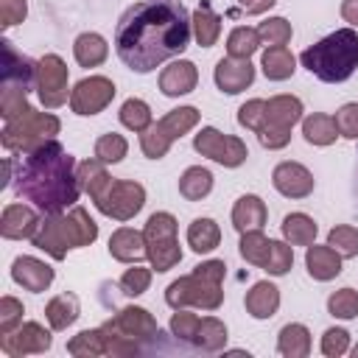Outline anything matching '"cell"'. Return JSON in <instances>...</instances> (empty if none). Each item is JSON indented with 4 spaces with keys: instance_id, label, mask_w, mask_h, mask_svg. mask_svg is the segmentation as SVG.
Here are the masks:
<instances>
[{
    "instance_id": "cell-7",
    "label": "cell",
    "mask_w": 358,
    "mask_h": 358,
    "mask_svg": "<svg viewBox=\"0 0 358 358\" xmlns=\"http://www.w3.org/2000/svg\"><path fill=\"white\" fill-rule=\"evenodd\" d=\"M193 148H196L201 157H207V159H213V162H218V165H224V168H238V165H243L246 157H249V148H246V143H243L241 137L221 134V131L213 129V126H204V129L193 137Z\"/></svg>"
},
{
    "instance_id": "cell-61",
    "label": "cell",
    "mask_w": 358,
    "mask_h": 358,
    "mask_svg": "<svg viewBox=\"0 0 358 358\" xmlns=\"http://www.w3.org/2000/svg\"><path fill=\"white\" fill-rule=\"evenodd\" d=\"M341 17H344V22L358 28V0H344L341 3Z\"/></svg>"
},
{
    "instance_id": "cell-55",
    "label": "cell",
    "mask_w": 358,
    "mask_h": 358,
    "mask_svg": "<svg viewBox=\"0 0 358 358\" xmlns=\"http://www.w3.org/2000/svg\"><path fill=\"white\" fill-rule=\"evenodd\" d=\"M101 330H103V341H106V355L123 358V355H137L140 352L137 341H131V338H126V336H120V333H115V330H109L103 324H101Z\"/></svg>"
},
{
    "instance_id": "cell-18",
    "label": "cell",
    "mask_w": 358,
    "mask_h": 358,
    "mask_svg": "<svg viewBox=\"0 0 358 358\" xmlns=\"http://www.w3.org/2000/svg\"><path fill=\"white\" fill-rule=\"evenodd\" d=\"M341 255L333 249V246H316L310 243L308 252H305V266H308V274L319 282H327V280H336L341 274Z\"/></svg>"
},
{
    "instance_id": "cell-22",
    "label": "cell",
    "mask_w": 358,
    "mask_h": 358,
    "mask_svg": "<svg viewBox=\"0 0 358 358\" xmlns=\"http://www.w3.org/2000/svg\"><path fill=\"white\" fill-rule=\"evenodd\" d=\"M3 53H6V67H3V84H20V87H36V62H31L28 56H20L14 50L11 42H3Z\"/></svg>"
},
{
    "instance_id": "cell-45",
    "label": "cell",
    "mask_w": 358,
    "mask_h": 358,
    "mask_svg": "<svg viewBox=\"0 0 358 358\" xmlns=\"http://www.w3.org/2000/svg\"><path fill=\"white\" fill-rule=\"evenodd\" d=\"M327 310L336 319H355L358 316V291L355 288H338L327 296Z\"/></svg>"
},
{
    "instance_id": "cell-42",
    "label": "cell",
    "mask_w": 358,
    "mask_h": 358,
    "mask_svg": "<svg viewBox=\"0 0 358 358\" xmlns=\"http://www.w3.org/2000/svg\"><path fill=\"white\" fill-rule=\"evenodd\" d=\"M268 249H271V241L263 235V229H249L241 235V257L252 266H266L268 260Z\"/></svg>"
},
{
    "instance_id": "cell-25",
    "label": "cell",
    "mask_w": 358,
    "mask_h": 358,
    "mask_svg": "<svg viewBox=\"0 0 358 358\" xmlns=\"http://www.w3.org/2000/svg\"><path fill=\"white\" fill-rule=\"evenodd\" d=\"M260 67H263V73H266L268 81H285V78L294 76L296 59H294V53H291L285 45H268V48L263 50Z\"/></svg>"
},
{
    "instance_id": "cell-62",
    "label": "cell",
    "mask_w": 358,
    "mask_h": 358,
    "mask_svg": "<svg viewBox=\"0 0 358 358\" xmlns=\"http://www.w3.org/2000/svg\"><path fill=\"white\" fill-rule=\"evenodd\" d=\"M352 355H355V358H358V347H355V350H352Z\"/></svg>"
},
{
    "instance_id": "cell-39",
    "label": "cell",
    "mask_w": 358,
    "mask_h": 358,
    "mask_svg": "<svg viewBox=\"0 0 358 358\" xmlns=\"http://www.w3.org/2000/svg\"><path fill=\"white\" fill-rule=\"evenodd\" d=\"M67 352L76 358H95V355H106V341H103V330H81L78 336H73L67 341Z\"/></svg>"
},
{
    "instance_id": "cell-5",
    "label": "cell",
    "mask_w": 358,
    "mask_h": 358,
    "mask_svg": "<svg viewBox=\"0 0 358 358\" xmlns=\"http://www.w3.org/2000/svg\"><path fill=\"white\" fill-rule=\"evenodd\" d=\"M165 302L179 310V308H201V310H218L224 302L221 282H210L199 274H187L173 280L165 288Z\"/></svg>"
},
{
    "instance_id": "cell-53",
    "label": "cell",
    "mask_w": 358,
    "mask_h": 358,
    "mask_svg": "<svg viewBox=\"0 0 358 358\" xmlns=\"http://www.w3.org/2000/svg\"><path fill=\"white\" fill-rule=\"evenodd\" d=\"M238 123H241L243 129H249V131H257V129L266 123V101H260V98L246 101V103L238 109Z\"/></svg>"
},
{
    "instance_id": "cell-28",
    "label": "cell",
    "mask_w": 358,
    "mask_h": 358,
    "mask_svg": "<svg viewBox=\"0 0 358 358\" xmlns=\"http://www.w3.org/2000/svg\"><path fill=\"white\" fill-rule=\"evenodd\" d=\"M266 120L294 129L302 120V101L296 95H274L266 101Z\"/></svg>"
},
{
    "instance_id": "cell-37",
    "label": "cell",
    "mask_w": 358,
    "mask_h": 358,
    "mask_svg": "<svg viewBox=\"0 0 358 358\" xmlns=\"http://www.w3.org/2000/svg\"><path fill=\"white\" fill-rule=\"evenodd\" d=\"M257 48H260L257 28L238 25L227 36V56H232V59H252V53H257Z\"/></svg>"
},
{
    "instance_id": "cell-38",
    "label": "cell",
    "mask_w": 358,
    "mask_h": 358,
    "mask_svg": "<svg viewBox=\"0 0 358 358\" xmlns=\"http://www.w3.org/2000/svg\"><path fill=\"white\" fill-rule=\"evenodd\" d=\"M196 347L207 350V352H215L227 344V324L215 316H204L199 322V330H196V338H193Z\"/></svg>"
},
{
    "instance_id": "cell-48",
    "label": "cell",
    "mask_w": 358,
    "mask_h": 358,
    "mask_svg": "<svg viewBox=\"0 0 358 358\" xmlns=\"http://www.w3.org/2000/svg\"><path fill=\"white\" fill-rule=\"evenodd\" d=\"M257 34H260V42L266 45H288L294 36V28L285 17H268L266 22L257 25Z\"/></svg>"
},
{
    "instance_id": "cell-4",
    "label": "cell",
    "mask_w": 358,
    "mask_h": 358,
    "mask_svg": "<svg viewBox=\"0 0 358 358\" xmlns=\"http://www.w3.org/2000/svg\"><path fill=\"white\" fill-rule=\"evenodd\" d=\"M59 131H62V120L56 115L28 109L22 117L6 123V129L0 131V143L6 151L25 154V151H34L36 145H42L48 140H56Z\"/></svg>"
},
{
    "instance_id": "cell-50",
    "label": "cell",
    "mask_w": 358,
    "mask_h": 358,
    "mask_svg": "<svg viewBox=\"0 0 358 358\" xmlns=\"http://www.w3.org/2000/svg\"><path fill=\"white\" fill-rule=\"evenodd\" d=\"M145 243L151 241H162V238H173L176 235V218L171 213H154L148 221H145Z\"/></svg>"
},
{
    "instance_id": "cell-35",
    "label": "cell",
    "mask_w": 358,
    "mask_h": 358,
    "mask_svg": "<svg viewBox=\"0 0 358 358\" xmlns=\"http://www.w3.org/2000/svg\"><path fill=\"white\" fill-rule=\"evenodd\" d=\"M210 190H213V173L207 168H201V165H190L179 176V193L187 201H201Z\"/></svg>"
},
{
    "instance_id": "cell-27",
    "label": "cell",
    "mask_w": 358,
    "mask_h": 358,
    "mask_svg": "<svg viewBox=\"0 0 358 358\" xmlns=\"http://www.w3.org/2000/svg\"><path fill=\"white\" fill-rule=\"evenodd\" d=\"M277 352L285 358H308L310 355V330L299 322H291L277 336Z\"/></svg>"
},
{
    "instance_id": "cell-59",
    "label": "cell",
    "mask_w": 358,
    "mask_h": 358,
    "mask_svg": "<svg viewBox=\"0 0 358 358\" xmlns=\"http://www.w3.org/2000/svg\"><path fill=\"white\" fill-rule=\"evenodd\" d=\"M193 274H199V277H204V280H210V282H224L227 266H224V260H204V263H199V266L193 268Z\"/></svg>"
},
{
    "instance_id": "cell-10",
    "label": "cell",
    "mask_w": 358,
    "mask_h": 358,
    "mask_svg": "<svg viewBox=\"0 0 358 358\" xmlns=\"http://www.w3.org/2000/svg\"><path fill=\"white\" fill-rule=\"evenodd\" d=\"M50 341H53L50 333L39 322H22L11 333L0 336V350L11 358H22V355H31V352H48Z\"/></svg>"
},
{
    "instance_id": "cell-29",
    "label": "cell",
    "mask_w": 358,
    "mask_h": 358,
    "mask_svg": "<svg viewBox=\"0 0 358 358\" xmlns=\"http://www.w3.org/2000/svg\"><path fill=\"white\" fill-rule=\"evenodd\" d=\"M190 28H193V39L201 48H213L221 36V17L215 11H210L207 6H199L190 14Z\"/></svg>"
},
{
    "instance_id": "cell-56",
    "label": "cell",
    "mask_w": 358,
    "mask_h": 358,
    "mask_svg": "<svg viewBox=\"0 0 358 358\" xmlns=\"http://www.w3.org/2000/svg\"><path fill=\"white\" fill-rule=\"evenodd\" d=\"M350 350V333L344 330V327H330V330H324V336H322V352L327 355V358H338V355H344Z\"/></svg>"
},
{
    "instance_id": "cell-21",
    "label": "cell",
    "mask_w": 358,
    "mask_h": 358,
    "mask_svg": "<svg viewBox=\"0 0 358 358\" xmlns=\"http://www.w3.org/2000/svg\"><path fill=\"white\" fill-rule=\"evenodd\" d=\"M243 305H246V313L252 319H271L280 308V288L268 280H260L246 291Z\"/></svg>"
},
{
    "instance_id": "cell-16",
    "label": "cell",
    "mask_w": 358,
    "mask_h": 358,
    "mask_svg": "<svg viewBox=\"0 0 358 358\" xmlns=\"http://www.w3.org/2000/svg\"><path fill=\"white\" fill-rule=\"evenodd\" d=\"M196 84H199V70H196V64L190 59H173L159 73V90L168 98L187 95V92L196 90Z\"/></svg>"
},
{
    "instance_id": "cell-9",
    "label": "cell",
    "mask_w": 358,
    "mask_h": 358,
    "mask_svg": "<svg viewBox=\"0 0 358 358\" xmlns=\"http://www.w3.org/2000/svg\"><path fill=\"white\" fill-rule=\"evenodd\" d=\"M115 84H112V78H106V76H90V78H81L73 90H70V109L76 112V115H98V112H103L109 103H112V98H115Z\"/></svg>"
},
{
    "instance_id": "cell-19",
    "label": "cell",
    "mask_w": 358,
    "mask_h": 358,
    "mask_svg": "<svg viewBox=\"0 0 358 358\" xmlns=\"http://www.w3.org/2000/svg\"><path fill=\"white\" fill-rule=\"evenodd\" d=\"M109 255L120 263H140L145 257V235L131 227H120L109 238Z\"/></svg>"
},
{
    "instance_id": "cell-17",
    "label": "cell",
    "mask_w": 358,
    "mask_h": 358,
    "mask_svg": "<svg viewBox=\"0 0 358 358\" xmlns=\"http://www.w3.org/2000/svg\"><path fill=\"white\" fill-rule=\"evenodd\" d=\"M39 227V215L28 204H6L3 218H0V235L6 241H22L31 238Z\"/></svg>"
},
{
    "instance_id": "cell-52",
    "label": "cell",
    "mask_w": 358,
    "mask_h": 358,
    "mask_svg": "<svg viewBox=\"0 0 358 358\" xmlns=\"http://www.w3.org/2000/svg\"><path fill=\"white\" fill-rule=\"evenodd\" d=\"M199 316L196 313H190L187 308H179L173 316H171V333L179 338V341H190L193 344V338H196V330H199Z\"/></svg>"
},
{
    "instance_id": "cell-51",
    "label": "cell",
    "mask_w": 358,
    "mask_h": 358,
    "mask_svg": "<svg viewBox=\"0 0 358 358\" xmlns=\"http://www.w3.org/2000/svg\"><path fill=\"white\" fill-rule=\"evenodd\" d=\"M257 140H260V145L263 148H268V151H277V148H285L288 143H291V129H285V126H277V123H271V120H266L257 131Z\"/></svg>"
},
{
    "instance_id": "cell-44",
    "label": "cell",
    "mask_w": 358,
    "mask_h": 358,
    "mask_svg": "<svg viewBox=\"0 0 358 358\" xmlns=\"http://www.w3.org/2000/svg\"><path fill=\"white\" fill-rule=\"evenodd\" d=\"M171 145H173V140L162 131L159 123H151L145 131H140V148L148 159H162L171 151Z\"/></svg>"
},
{
    "instance_id": "cell-31",
    "label": "cell",
    "mask_w": 358,
    "mask_h": 358,
    "mask_svg": "<svg viewBox=\"0 0 358 358\" xmlns=\"http://www.w3.org/2000/svg\"><path fill=\"white\" fill-rule=\"evenodd\" d=\"M302 137H305L310 145H333L336 137H338L336 117H330V115H324V112L308 115V117L302 120Z\"/></svg>"
},
{
    "instance_id": "cell-15",
    "label": "cell",
    "mask_w": 358,
    "mask_h": 358,
    "mask_svg": "<svg viewBox=\"0 0 358 358\" xmlns=\"http://www.w3.org/2000/svg\"><path fill=\"white\" fill-rule=\"evenodd\" d=\"M11 280L17 285H22L25 291H31V294H42L53 282V268L39 257L22 255V257H17L11 263Z\"/></svg>"
},
{
    "instance_id": "cell-6",
    "label": "cell",
    "mask_w": 358,
    "mask_h": 358,
    "mask_svg": "<svg viewBox=\"0 0 358 358\" xmlns=\"http://www.w3.org/2000/svg\"><path fill=\"white\" fill-rule=\"evenodd\" d=\"M145 204V187L134 179H112L106 193L95 201V207L115 218V221H131Z\"/></svg>"
},
{
    "instance_id": "cell-2",
    "label": "cell",
    "mask_w": 358,
    "mask_h": 358,
    "mask_svg": "<svg viewBox=\"0 0 358 358\" xmlns=\"http://www.w3.org/2000/svg\"><path fill=\"white\" fill-rule=\"evenodd\" d=\"M76 168L78 165L73 154L62 143L48 140L17 159L14 165L17 196L31 201L42 213H64L78 201L81 185H78Z\"/></svg>"
},
{
    "instance_id": "cell-36",
    "label": "cell",
    "mask_w": 358,
    "mask_h": 358,
    "mask_svg": "<svg viewBox=\"0 0 358 358\" xmlns=\"http://www.w3.org/2000/svg\"><path fill=\"white\" fill-rule=\"evenodd\" d=\"M199 109L196 106H179V109H171L168 115H162L157 123L162 126V131L171 137V140H179L185 137L196 123H199Z\"/></svg>"
},
{
    "instance_id": "cell-1",
    "label": "cell",
    "mask_w": 358,
    "mask_h": 358,
    "mask_svg": "<svg viewBox=\"0 0 358 358\" xmlns=\"http://www.w3.org/2000/svg\"><path fill=\"white\" fill-rule=\"evenodd\" d=\"M190 17L176 0H145L129 6L115 28V50L134 73H151L187 50Z\"/></svg>"
},
{
    "instance_id": "cell-30",
    "label": "cell",
    "mask_w": 358,
    "mask_h": 358,
    "mask_svg": "<svg viewBox=\"0 0 358 358\" xmlns=\"http://www.w3.org/2000/svg\"><path fill=\"white\" fill-rule=\"evenodd\" d=\"M145 257L151 263L154 271H171L179 260H182V246H179V238H162V241H151L145 243Z\"/></svg>"
},
{
    "instance_id": "cell-49",
    "label": "cell",
    "mask_w": 358,
    "mask_h": 358,
    "mask_svg": "<svg viewBox=\"0 0 358 358\" xmlns=\"http://www.w3.org/2000/svg\"><path fill=\"white\" fill-rule=\"evenodd\" d=\"M148 285H151V268H143L137 263H131V268H126L120 277V291L126 296H140L148 291Z\"/></svg>"
},
{
    "instance_id": "cell-60",
    "label": "cell",
    "mask_w": 358,
    "mask_h": 358,
    "mask_svg": "<svg viewBox=\"0 0 358 358\" xmlns=\"http://www.w3.org/2000/svg\"><path fill=\"white\" fill-rule=\"evenodd\" d=\"M274 3H277V0H238V6H241L246 14H263V11H268Z\"/></svg>"
},
{
    "instance_id": "cell-41",
    "label": "cell",
    "mask_w": 358,
    "mask_h": 358,
    "mask_svg": "<svg viewBox=\"0 0 358 358\" xmlns=\"http://www.w3.org/2000/svg\"><path fill=\"white\" fill-rule=\"evenodd\" d=\"M117 117H120V123H123L129 131H145V129L154 123L151 106H148L143 98H129V101H123Z\"/></svg>"
},
{
    "instance_id": "cell-8",
    "label": "cell",
    "mask_w": 358,
    "mask_h": 358,
    "mask_svg": "<svg viewBox=\"0 0 358 358\" xmlns=\"http://www.w3.org/2000/svg\"><path fill=\"white\" fill-rule=\"evenodd\" d=\"M67 78L70 76H67V64L62 56L45 53L36 62V92L48 109H56L67 101Z\"/></svg>"
},
{
    "instance_id": "cell-3",
    "label": "cell",
    "mask_w": 358,
    "mask_h": 358,
    "mask_svg": "<svg viewBox=\"0 0 358 358\" xmlns=\"http://www.w3.org/2000/svg\"><path fill=\"white\" fill-rule=\"evenodd\" d=\"M299 62L319 81L327 84L347 81L358 67V34L352 28H338L330 36L305 48L299 53Z\"/></svg>"
},
{
    "instance_id": "cell-34",
    "label": "cell",
    "mask_w": 358,
    "mask_h": 358,
    "mask_svg": "<svg viewBox=\"0 0 358 358\" xmlns=\"http://www.w3.org/2000/svg\"><path fill=\"white\" fill-rule=\"evenodd\" d=\"M78 299L73 294H59L45 305V319L53 330H67L78 319Z\"/></svg>"
},
{
    "instance_id": "cell-13",
    "label": "cell",
    "mask_w": 358,
    "mask_h": 358,
    "mask_svg": "<svg viewBox=\"0 0 358 358\" xmlns=\"http://www.w3.org/2000/svg\"><path fill=\"white\" fill-rule=\"evenodd\" d=\"M271 185L285 199H305L313 193V173L302 162H280L271 171Z\"/></svg>"
},
{
    "instance_id": "cell-43",
    "label": "cell",
    "mask_w": 358,
    "mask_h": 358,
    "mask_svg": "<svg viewBox=\"0 0 358 358\" xmlns=\"http://www.w3.org/2000/svg\"><path fill=\"white\" fill-rule=\"evenodd\" d=\"M126 154H129V143H126L123 134L109 131V134H101V137L95 140V159H101L103 165H115V162H120Z\"/></svg>"
},
{
    "instance_id": "cell-54",
    "label": "cell",
    "mask_w": 358,
    "mask_h": 358,
    "mask_svg": "<svg viewBox=\"0 0 358 358\" xmlns=\"http://www.w3.org/2000/svg\"><path fill=\"white\" fill-rule=\"evenodd\" d=\"M22 313H25V308H22L20 299L3 296L0 299V336L3 333H11L14 327H20L22 324Z\"/></svg>"
},
{
    "instance_id": "cell-32",
    "label": "cell",
    "mask_w": 358,
    "mask_h": 358,
    "mask_svg": "<svg viewBox=\"0 0 358 358\" xmlns=\"http://www.w3.org/2000/svg\"><path fill=\"white\" fill-rule=\"evenodd\" d=\"M316 221L305 213H291L282 218V238L291 243V246H310L316 241Z\"/></svg>"
},
{
    "instance_id": "cell-58",
    "label": "cell",
    "mask_w": 358,
    "mask_h": 358,
    "mask_svg": "<svg viewBox=\"0 0 358 358\" xmlns=\"http://www.w3.org/2000/svg\"><path fill=\"white\" fill-rule=\"evenodd\" d=\"M28 14V3L25 0H0V25L3 28H11V25H20Z\"/></svg>"
},
{
    "instance_id": "cell-12",
    "label": "cell",
    "mask_w": 358,
    "mask_h": 358,
    "mask_svg": "<svg viewBox=\"0 0 358 358\" xmlns=\"http://www.w3.org/2000/svg\"><path fill=\"white\" fill-rule=\"evenodd\" d=\"M34 246L48 252L53 260H64L67 252L73 249L70 241H67V232H64V221H62V213H42L39 218V227L36 232L31 235Z\"/></svg>"
},
{
    "instance_id": "cell-23",
    "label": "cell",
    "mask_w": 358,
    "mask_h": 358,
    "mask_svg": "<svg viewBox=\"0 0 358 358\" xmlns=\"http://www.w3.org/2000/svg\"><path fill=\"white\" fill-rule=\"evenodd\" d=\"M62 221H64V232L73 249L90 246L98 238V224L90 218L84 207H70V213H62Z\"/></svg>"
},
{
    "instance_id": "cell-26",
    "label": "cell",
    "mask_w": 358,
    "mask_h": 358,
    "mask_svg": "<svg viewBox=\"0 0 358 358\" xmlns=\"http://www.w3.org/2000/svg\"><path fill=\"white\" fill-rule=\"evenodd\" d=\"M76 176H78L81 190H84L92 201H98V199L106 193V187L112 185V176L106 173V168H103L101 159H84V162H78Z\"/></svg>"
},
{
    "instance_id": "cell-14",
    "label": "cell",
    "mask_w": 358,
    "mask_h": 358,
    "mask_svg": "<svg viewBox=\"0 0 358 358\" xmlns=\"http://www.w3.org/2000/svg\"><path fill=\"white\" fill-rule=\"evenodd\" d=\"M213 78H215V87L221 92L238 95V92H243L255 81V64L249 59H232V56H227V59H221L215 64Z\"/></svg>"
},
{
    "instance_id": "cell-57",
    "label": "cell",
    "mask_w": 358,
    "mask_h": 358,
    "mask_svg": "<svg viewBox=\"0 0 358 358\" xmlns=\"http://www.w3.org/2000/svg\"><path fill=\"white\" fill-rule=\"evenodd\" d=\"M336 129L347 140H358V103H344L336 112Z\"/></svg>"
},
{
    "instance_id": "cell-24",
    "label": "cell",
    "mask_w": 358,
    "mask_h": 358,
    "mask_svg": "<svg viewBox=\"0 0 358 358\" xmlns=\"http://www.w3.org/2000/svg\"><path fill=\"white\" fill-rule=\"evenodd\" d=\"M73 56L81 67H98L106 62L109 56V45L101 34L95 31H87V34H78L76 42H73Z\"/></svg>"
},
{
    "instance_id": "cell-33",
    "label": "cell",
    "mask_w": 358,
    "mask_h": 358,
    "mask_svg": "<svg viewBox=\"0 0 358 358\" xmlns=\"http://www.w3.org/2000/svg\"><path fill=\"white\" fill-rule=\"evenodd\" d=\"M218 243H221V229H218V224L213 218H196V221H190V227H187V246L193 252L207 255Z\"/></svg>"
},
{
    "instance_id": "cell-47",
    "label": "cell",
    "mask_w": 358,
    "mask_h": 358,
    "mask_svg": "<svg viewBox=\"0 0 358 358\" xmlns=\"http://www.w3.org/2000/svg\"><path fill=\"white\" fill-rule=\"evenodd\" d=\"M294 266V246L288 241H271V249H268V260H266V271L271 277H282L288 274V268Z\"/></svg>"
},
{
    "instance_id": "cell-20",
    "label": "cell",
    "mask_w": 358,
    "mask_h": 358,
    "mask_svg": "<svg viewBox=\"0 0 358 358\" xmlns=\"http://www.w3.org/2000/svg\"><path fill=\"white\" fill-rule=\"evenodd\" d=\"M266 218H268L266 201H263L260 196H255V193L241 196V199L235 201V207H232V227H235L241 235L249 232V229H263Z\"/></svg>"
},
{
    "instance_id": "cell-40",
    "label": "cell",
    "mask_w": 358,
    "mask_h": 358,
    "mask_svg": "<svg viewBox=\"0 0 358 358\" xmlns=\"http://www.w3.org/2000/svg\"><path fill=\"white\" fill-rule=\"evenodd\" d=\"M28 90L20 87V84H3V92H0V115L3 120H17L28 112Z\"/></svg>"
},
{
    "instance_id": "cell-11",
    "label": "cell",
    "mask_w": 358,
    "mask_h": 358,
    "mask_svg": "<svg viewBox=\"0 0 358 358\" xmlns=\"http://www.w3.org/2000/svg\"><path fill=\"white\" fill-rule=\"evenodd\" d=\"M103 327H109V330H115V333H120V336H126V338H131L137 344L151 341V338L159 336L157 319L145 308H137V305L117 310V316H112L109 322H103Z\"/></svg>"
},
{
    "instance_id": "cell-46",
    "label": "cell",
    "mask_w": 358,
    "mask_h": 358,
    "mask_svg": "<svg viewBox=\"0 0 358 358\" xmlns=\"http://www.w3.org/2000/svg\"><path fill=\"white\" fill-rule=\"evenodd\" d=\"M327 246H333L341 257H358V229L350 224H338L327 232Z\"/></svg>"
}]
</instances>
